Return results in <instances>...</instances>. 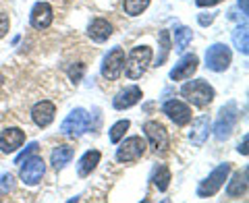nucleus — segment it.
<instances>
[{
  "mask_svg": "<svg viewBox=\"0 0 249 203\" xmlns=\"http://www.w3.org/2000/svg\"><path fill=\"white\" fill-rule=\"evenodd\" d=\"M152 62V48H147V46H137V48L131 50V54L124 60V75L129 77V79H139L143 73L147 65Z\"/></svg>",
  "mask_w": 249,
  "mask_h": 203,
  "instance_id": "nucleus-1",
  "label": "nucleus"
},
{
  "mask_svg": "<svg viewBox=\"0 0 249 203\" xmlns=\"http://www.w3.org/2000/svg\"><path fill=\"white\" fill-rule=\"evenodd\" d=\"M181 93H183V98L187 102H191L193 106H199V108L208 106L210 102L214 100V96H216L214 89H212V85H208L204 79H196V81L185 83L181 87Z\"/></svg>",
  "mask_w": 249,
  "mask_h": 203,
  "instance_id": "nucleus-2",
  "label": "nucleus"
},
{
  "mask_svg": "<svg viewBox=\"0 0 249 203\" xmlns=\"http://www.w3.org/2000/svg\"><path fill=\"white\" fill-rule=\"evenodd\" d=\"M237 118H239V110H237L235 102H229L227 106H222L220 114H218V120L214 124V135L218 141H227L231 137V133L237 124Z\"/></svg>",
  "mask_w": 249,
  "mask_h": 203,
  "instance_id": "nucleus-3",
  "label": "nucleus"
},
{
  "mask_svg": "<svg viewBox=\"0 0 249 203\" xmlns=\"http://www.w3.org/2000/svg\"><path fill=\"white\" fill-rule=\"evenodd\" d=\"M229 172H231V164H220L218 168H214L206 181H201V185L197 186V197L206 199V197L216 195L218 191H220V186L224 185V181H227Z\"/></svg>",
  "mask_w": 249,
  "mask_h": 203,
  "instance_id": "nucleus-4",
  "label": "nucleus"
},
{
  "mask_svg": "<svg viewBox=\"0 0 249 203\" xmlns=\"http://www.w3.org/2000/svg\"><path fill=\"white\" fill-rule=\"evenodd\" d=\"M231 58H232V54H231L229 46L214 44V46H210L208 52H206V67L214 73H222L229 68Z\"/></svg>",
  "mask_w": 249,
  "mask_h": 203,
  "instance_id": "nucleus-5",
  "label": "nucleus"
},
{
  "mask_svg": "<svg viewBox=\"0 0 249 203\" xmlns=\"http://www.w3.org/2000/svg\"><path fill=\"white\" fill-rule=\"evenodd\" d=\"M89 127V114L83 110V108H75V110L67 116L60 124V131L69 137H79L83 135Z\"/></svg>",
  "mask_w": 249,
  "mask_h": 203,
  "instance_id": "nucleus-6",
  "label": "nucleus"
},
{
  "mask_svg": "<svg viewBox=\"0 0 249 203\" xmlns=\"http://www.w3.org/2000/svg\"><path fill=\"white\" fill-rule=\"evenodd\" d=\"M145 141L142 137H129L124 139V143L119 147V152H116V160H119L121 164H129V162H135L139 160L142 155L145 153Z\"/></svg>",
  "mask_w": 249,
  "mask_h": 203,
  "instance_id": "nucleus-7",
  "label": "nucleus"
},
{
  "mask_svg": "<svg viewBox=\"0 0 249 203\" xmlns=\"http://www.w3.org/2000/svg\"><path fill=\"white\" fill-rule=\"evenodd\" d=\"M23 162H25V166L21 168V181L25 185H29V186L37 185L44 178V174H46L44 160L40 158V155H29V158L23 160Z\"/></svg>",
  "mask_w": 249,
  "mask_h": 203,
  "instance_id": "nucleus-8",
  "label": "nucleus"
},
{
  "mask_svg": "<svg viewBox=\"0 0 249 203\" xmlns=\"http://www.w3.org/2000/svg\"><path fill=\"white\" fill-rule=\"evenodd\" d=\"M143 131H145L147 139H150V145L154 147V150L158 153H166V150H168V133H166V129L162 127L158 120H147Z\"/></svg>",
  "mask_w": 249,
  "mask_h": 203,
  "instance_id": "nucleus-9",
  "label": "nucleus"
},
{
  "mask_svg": "<svg viewBox=\"0 0 249 203\" xmlns=\"http://www.w3.org/2000/svg\"><path fill=\"white\" fill-rule=\"evenodd\" d=\"M123 67H124V52H123V48H114L108 52V56L104 58L102 75L108 81H116L123 73Z\"/></svg>",
  "mask_w": 249,
  "mask_h": 203,
  "instance_id": "nucleus-10",
  "label": "nucleus"
},
{
  "mask_svg": "<svg viewBox=\"0 0 249 203\" xmlns=\"http://www.w3.org/2000/svg\"><path fill=\"white\" fill-rule=\"evenodd\" d=\"M164 114L175 124H178V127H185V124H189V120H191V108L187 104H183V102H178V100L166 102L164 104Z\"/></svg>",
  "mask_w": 249,
  "mask_h": 203,
  "instance_id": "nucleus-11",
  "label": "nucleus"
},
{
  "mask_svg": "<svg viewBox=\"0 0 249 203\" xmlns=\"http://www.w3.org/2000/svg\"><path fill=\"white\" fill-rule=\"evenodd\" d=\"M197 56L196 54H185L175 65V68L170 71V79L173 81H185V79H191V75L197 71Z\"/></svg>",
  "mask_w": 249,
  "mask_h": 203,
  "instance_id": "nucleus-12",
  "label": "nucleus"
},
{
  "mask_svg": "<svg viewBox=\"0 0 249 203\" xmlns=\"http://www.w3.org/2000/svg\"><path fill=\"white\" fill-rule=\"evenodd\" d=\"M25 143V133H23L21 129H4L2 135H0V150H2L4 153H13L17 152L19 147Z\"/></svg>",
  "mask_w": 249,
  "mask_h": 203,
  "instance_id": "nucleus-13",
  "label": "nucleus"
},
{
  "mask_svg": "<svg viewBox=\"0 0 249 203\" xmlns=\"http://www.w3.org/2000/svg\"><path fill=\"white\" fill-rule=\"evenodd\" d=\"M54 114H56V108H54L52 102H37V104L34 106V110H31V118H34V122L37 124L40 129L48 127V124L54 120Z\"/></svg>",
  "mask_w": 249,
  "mask_h": 203,
  "instance_id": "nucleus-14",
  "label": "nucleus"
},
{
  "mask_svg": "<svg viewBox=\"0 0 249 203\" xmlns=\"http://www.w3.org/2000/svg\"><path fill=\"white\" fill-rule=\"evenodd\" d=\"M52 19H54V13H52V6L48 2H37L34 9H31V25L36 29L50 27Z\"/></svg>",
  "mask_w": 249,
  "mask_h": 203,
  "instance_id": "nucleus-15",
  "label": "nucleus"
},
{
  "mask_svg": "<svg viewBox=\"0 0 249 203\" xmlns=\"http://www.w3.org/2000/svg\"><path fill=\"white\" fill-rule=\"evenodd\" d=\"M210 135V116H199L193 120L191 131H189V141L193 145H204Z\"/></svg>",
  "mask_w": 249,
  "mask_h": 203,
  "instance_id": "nucleus-16",
  "label": "nucleus"
},
{
  "mask_svg": "<svg viewBox=\"0 0 249 203\" xmlns=\"http://www.w3.org/2000/svg\"><path fill=\"white\" fill-rule=\"evenodd\" d=\"M139 100H142V89H139L137 85H131V87H124L119 96L114 98L112 104L116 110H127V108L135 106Z\"/></svg>",
  "mask_w": 249,
  "mask_h": 203,
  "instance_id": "nucleus-17",
  "label": "nucleus"
},
{
  "mask_svg": "<svg viewBox=\"0 0 249 203\" xmlns=\"http://www.w3.org/2000/svg\"><path fill=\"white\" fill-rule=\"evenodd\" d=\"M88 35L93 42H106L112 35V25L106 19H93L88 27Z\"/></svg>",
  "mask_w": 249,
  "mask_h": 203,
  "instance_id": "nucleus-18",
  "label": "nucleus"
},
{
  "mask_svg": "<svg viewBox=\"0 0 249 203\" xmlns=\"http://www.w3.org/2000/svg\"><path fill=\"white\" fill-rule=\"evenodd\" d=\"M100 158H102V153H100L98 150H89L88 153H85L83 158L79 160V166H77V172H79V176L91 174V170L100 164Z\"/></svg>",
  "mask_w": 249,
  "mask_h": 203,
  "instance_id": "nucleus-19",
  "label": "nucleus"
},
{
  "mask_svg": "<svg viewBox=\"0 0 249 203\" xmlns=\"http://www.w3.org/2000/svg\"><path fill=\"white\" fill-rule=\"evenodd\" d=\"M73 153H75V152H73L71 145H58L56 150L52 152V166L56 168V170H62L69 162H71Z\"/></svg>",
  "mask_w": 249,
  "mask_h": 203,
  "instance_id": "nucleus-20",
  "label": "nucleus"
},
{
  "mask_svg": "<svg viewBox=\"0 0 249 203\" xmlns=\"http://www.w3.org/2000/svg\"><path fill=\"white\" fill-rule=\"evenodd\" d=\"M232 44L241 54H247L249 52V29H247V23L239 25L235 31H232Z\"/></svg>",
  "mask_w": 249,
  "mask_h": 203,
  "instance_id": "nucleus-21",
  "label": "nucleus"
},
{
  "mask_svg": "<svg viewBox=\"0 0 249 203\" xmlns=\"http://www.w3.org/2000/svg\"><path fill=\"white\" fill-rule=\"evenodd\" d=\"M247 174H249L247 170H243V172L235 174V178L231 181L229 189H227L229 197H241V195H245V193H247Z\"/></svg>",
  "mask_w": 249,
  "mask_h": 203,
  "instance_id": "nucleus-22",
  "label": "nucleus"
},
{
  "mask_svg": "<svg viewBox=\"0 0 249 203\" xmlns=\"http://www.w3.org/2000/svg\"><path fill=\"white\" fill-rule=\"evenodd\" d=\"M191 40H193V31L189 27H178L175 31V50L185 52V48L191 44Z\"/></svg>",
  "mask_w": 249,
  "mask_h": 203,
  "instance_id": "nucleus-23",
  "label": "nucleus"
},
{
  "mask_svg": "<svg viewBox=\"0 0 249 203\" xmlns=\"http://www.w3.org/2000/svg\"><path fill=\"white\" fill-rule=\"evenodd\" d=\"M147 6H150V0H123V9L131 17H137L142 15Z\"/></svg>",
  "mask_w": 249,
  "mask_h": 203,
  "instance_id": "nucleus-24",
  "label": "nucleus"
},
{
  "mask_svg": "<svg viewBox=\"0 0 249 203\" xmlns=\"http://www.w3.org/2000/svg\"><path fill=\"white\" fill-rule=\"evenodd\" d=\"M168 183H170V170L166 166H160L154 174V185L158 186V191H166Z\"/></svg>",
  "mask_w": 249,
  "mask_h": 203,
  "instance_id": "nucleus-25",
  "label": "nucleus"
},
{
  "mask_svg": "<svg viewBox=\"0 0 249 203\" xmlns=\"http://www.w3.org/2000/svg\"><path fill=\"white\" fill-rule=\"evenodd\" d=\"M129 127H131V122H129L127 118H124V120H119V122H116L114 127L110 129V141H112V143H119L121 139L124 137V133H127Z\"/></svg>",
  "mask_w": 249,
  "mask_h": 203,
  "instance_id": "nucleus-26",
  "label": "nucleus"
},
{
  "mask_svg": "<svg viewBox=\"0 0 249 203\" xmlns=\"http://www.w3.org/2000/svg\"><path fill=\"white\" fill-rule=\"evenodd\" d=\"M160 44H162V54H160L158 62H156V67H160L162 62L166 60V56H168V50H170V37H168V31H162V34H160Z\"/></svg>",
  "mask_w": 249,
  "mask_h": 203,
  "instance_id": "nucleus-27",
  "label": "nucleus"
},
{
  "mask_svg": "<svg viewBox=\"0 0 249 203\" xmlns=\"http://www.w3.org/2000/svg\"><path fill=\"white\" fill-rule=\"evenodd\" d=\"M37 147H40V145H37L36 141H34V143H29V145L25 147V150H23V152L17 155V158H15V164H23V160H27L29 155H34V153L37 152Z\"/></svg>",
  "mask_w": 249,
  "mask_h": 203,
  "instance_id": "nucleus-28",
  "label": "nucleus"
},
{
  "mask_svg": "<svg viewBox=\"0 0 249 203\" xmlns=\"http://www.w3.org/2000/svg\"><path fill=\"white\" fill-rule=\"evenodd\" d=\"M13 186H15V178L11 174L0 176V193H9V191H13Z\"/></svg>",
  "mask_w": 249,
  "mask_h": 203,
  "instance_id": "nucleus-29",
  "label": "nucleus"
},
{
  "mask_svg": "<svg viewBox=\"0 0 249 203\" xmlns=\"http://www.w3.org/2000/svg\"><path fill=\"white\" fill-rule=\"evenodd\" d=\"M9 27H11L9 17H6L4 13H0V37H4V35H6V31H9Z\"/></svg>",
  "mask_w": 249,
  "mask_h": 203,
  "instance_id": "nucleus-30",
  "label": "nucleus"
},
{
  "mask_svg": "<svg viewBox=\"0 0 249 203\" xmlns=\"http://www.w3.org/2000/svg\"><path fill=\"white\" fill-rule=\"evenodd\" d=\"M83 71H85V67L83 65H77V67H73L71 68V71H69V75H71V79L77 83V81H79L81 79V75H83Z\"/></svg>",
  "mask_w": 249,
  "mask_h": 203,
  "instance_id": "nucleus-31",
  "label": "nucleus"
},
{
  "mask_svg": "<svg viewBox=\"0 0 249 203\" xmlns=\"http://www.w3.org/2000/svg\"><path fill=\"white\" fill-rule=\"evenodd\" d=\"M197 21H199V25H210V23H212L214 21V15H210V13H206V15H199V17H197Z\"/></svg>",
  "mask_w": 249,
  "mask_h": 203,
  "instance_id": "nucleus-32",
  "label": "nucleus"
},
{
  "mask_svg": "<svg viewBox=\"0 0 249 203\" xmlns=\"http://www.w3.org/2000/svg\"><path fill=\"white\" fill-rule=\"evenodd\" d=\"M197 6H214V4H220L222 0H196Z\"/></svg>",
  "mask_w": 249,
  "mask_h": 203,
  "instance_id": "nucleus-33",
  "label": "nucleus"
},
{
  "mask_svg": "<svg viewBox=\"0 0 249 203\" xmlns=\"http://www.w3.org/2000/svg\"><path fill=\"white\" fill-rule=\"evenodd\" d=\"M247 143H249V137L245 135V137H243V143H241V145H239V152H241V153H243V155H247Z\"/></svg>",
  "mask_w": 249,
  "mask_h": 203,
  "instance_id": "nucleus-34",
  "label": "nucleus"
},
{
  "mask_svg": "<svg viewBox=\"0 0 249 203\" xmlns=\"http://www.w3.org/2000/svg\"><path fill=\"white\" fill-rule=\"evenodd\" d=\"M239 6H243V15L247 17V0H241V2H239Z\"/></svg>",
  "mask_w": 249,
  "mask_h": 203,
  "instance_id": "nucleus-35",
  "label": "nucleus"
}]
</instances>
